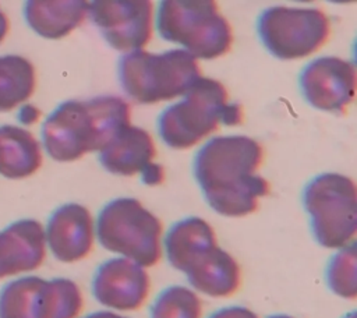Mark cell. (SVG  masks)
<instances>
[{
    "mask_svg": "<svg viewBox=\"0 0 357 318\" xmlns=\"http://www.w3.org/2000/svg\"><path fill=\"white\" fill-rule=\"evenodd\" d=\"M82 318H130V317H126V315H121L116 311H95V312H91Z\"/></svg>",
    "mask_w": 357,
    "mask_h": 318,
    "instance_id": "obj_27",
    "label": "cell"
},
{
    "mask_svg": "<svg viewBox=\"0 0 357 318\" xmlns=\"http://www.w3.org/2000/svg\"><path fill=\"white\" fill-rule=\"evenodd\" d=\"M216 244L213 227L202 218L190 216L170 226L163 238L162 250H165L169 264L184 272L197 255Z\"/></svg>",
    "mask_w": 357,
    "mask_h": 318,
    "instance_id": "obj_17",
    "label": "cell"
},
{
    "mask_svg": "<svg viewBox=\"0 0 357 318\" xmlns=\"http://www.w3.org/2000/svg\"><path fill=\"white\" fill-rule=\"evenodd\" d=\"M202 303L198 294L185 286L163 289L149 308V318H201Z\"/></svg>",
    "mask_w": 357,
    "mask_h": 318,
    "instance_id": "obj_23",
    "label": "cell"
},
{
    "mask_svg": "<svg viewBox=\"0 0 357 318\" xmlns=\"http://www.w3.org/2000/svg\"><path fill=\"white\" fill-rule=\"evenodd\" d=\"M163 226L135 198H116L98 215L95 236L100 245L144 268L153 266L162 257Z\"/></svg>",
    "mask_w": 357,
    "mask_h": 318,
    "instance_id": "obj_6",
    "label": "cell"
},
{
    "mask_svg": "<svg viewBox=\"0 0 357 318\" xmlns=\"http://www.w3.org/2000/svg\"><path fill=\"white\" fill-rule=\"evenodd\" d=\"M243 121V106L229 102L225 85L216 80L201 77L180 102L159 114L158 130L166 145L174 149H187L213 132L219 124L238 126Z\"/></svg>",
    "mask_w": 357,
    "mask_h": 318,
    "instance_id": "obj_3",
    "label": "cell"
},
{
    "mask_svg": "<svg viewBox=\"0 0 357 318\" xmlns=\"http://www.w3.org/2000/svg\"><path fill=\"white\" fill-rule=\"evenodd\" d=\"M131 107L119 96H96L60 103L42 124V142L57 162H73L102 151L124 127Z\"/></svg>",
    "mask_w": 357,
    "mask_h": 318,
    "instance_id": "obj_2",
    "label": "cell"
},
{
    "mask_svg": "<svg viewBox=\"0 0 357 318\" xmlns=\"http://www.w3.org/2000/svg\"><path fill=\"white\" fill-rule=\"evenodd\" d=\"M45 279L22 276L0 290V318H36L40 289Z\"/></svg>",
    "mask_w": 357,
    "mask_h": 318,
    "instance_id": "obj_21",
    "label": "cell"
},
{
    "mask_svg": "<svg viewBox=\"0 0 357 318\" xmlns=\"http://www.w3.org/2000/svg\"><path fill=\"white\" fill-rule=\"evenodd\" d=\"M264 159L261 144L245 135L215 137L194 158V176L209 206L219 215L240 218L257 211L269 183L257 174Z\"/></svg>",
    "mask_w": 357,
    "mask_h": 318,
    "instance_id": "obj_1",
    "label": "cell"
},
{
    "mask_svg": "<svg viewBox=\"0 0 357 318\" xmlns=\"http://www.w3.org/2000/svg\"><path fill=\"white\" fill-rule=\"evenodd\" d=\"M42 165V151L36 138L26 130L0 126V174L7 179H25Z\"/></svg>",
    "mask_w": 357,
    "mask_h": 318,
    "instance_id": "obj_18",
    "label": "cell"
},
{
    "mask_svg": "<svg viewBox=\"0 0 357 318\" xmlns=\"http://www.w3.org/2000/svg\"><path fill=\"white\" fill-rule=\"evenodd\" d=\"M36 75L32 63L17 54L0 57V112H10L35 91Z\"/></svg>",
    "mask_w": 357,
    "mask_h": 318,
    "instance_id": "obj_19",
    "label": "cell"
},
{
    "mask_svg": "<svg viewBox=\"0 0 357 318\" xmlns=\"http://www.w3.org/2000/svg\"><path fill=\"white\" fill-rule=\"evenodd\" d=\"M88 1H38L24 6V18L38 35L47 39H60L81 25L88 14Z\"/></svg>",
    "mask_w": 357,
    "mask_h": 318,
    "instance_id": "obj_16",
    "label": "cell"
},
{
    "mask_svg": "<svg viewBox=\"0 0 357 318\" xmlns=\"http://www.w3.org/2000/svg\"><path fill=\"white\" fill-rule=\"evenodd\" d=\"M8 26H10V24H8V18H7V15L1 11V8H0V43L4 40V38L7 36V32H8Z\"/></svg>",
    "mask_w": 357,
    "mask_h": 318,
    "instance_id": "obj_28",
    "label": "cell"
},
{
    "mask_svg": "<svg viewBox=\"0 0 357 318\" xmlns=\"http://www.w3.org/2000/svg\"><path fill=\"white\" fill-rule=\"evenodd\" d=\"M340 318H356V312H354V311H350V312L344 314V315L340 317Z\"/></svg>",
    "mask_w": 357,
    "mask_h": 318,
    "instance_id": "obj_30",
    "label": "cell"
},
{
    "mask_svg": "<svg viewBox=\"0 0 357 318\" xmlns=\"http://www.w3.org/2000/svg\"><path fill=\"white\" fill-rule=\"evenodd\" d=\"M183 273L197 292L218 298L233 296L241 283L238 262L218 244L197 255Z\"/></svg>",
    "mask_w": 357,
    "mask_h": 318,
    "instance_id": "obj_14",
    "label": "cell"
},
{
    "mask_svg": "<svg viewBox=\"0 0 357 318\" xmlns=\"http://www.w3.org/2000/svg\"><path fill=\"white\" fill-rule=\"evenodd\" d=\"M303 204L317 243L339 250L354 241L357 232V194L354 181L339 173L314 177L303 192Z\"/></svg>",
    "mask_w": 357,
    "mask_h": 318,
    "instance_id": "obj_7",
    "label": "cell"
},
{
    "mask_svg": "<svg viewBox=\"0 0 357 318\" xmlns=\"http://www.w3.org/2000/svg\"><path fill=\"white\" fill-rule=\"evenodd\" d=\"M262 45L282 60L301 59L317 52L328 40V15L315 7H269L257 20Z\"/></svg>",
    "mask_w": 357,
    "mask_h": 318,
    "instance_id": "obj_8",
    "label": "cell"
},
{
    "mask_svg": "<svg viewBox=\"0 0 357 318\" xmlns=\"http://www.w3.org/2000/svg\"><path fill=\"white\" fill-rule=\"evenodd\" d=\"M82 305V294L75 282L67 278L45 279L36 318H77Z\"/></svg>",
    "mask_w": 357,
    "mask_h": 318,
    "instance_id": "obj_20",
    "label": "cell"
},
{
    "mask_svg": "<svg viewBox=\"0 0 357 318\" xmlns=\"http://www.w3.org/2000/svg\"><path fill=\"white\" fill-rule=\"evenodd\" d=\"M300 89L315 109L343 114L356 93L354 64L335 56L308 63L300 74Z\"/></svg>",
    "mask_w": 357,
    "mask_h": 318,
    "instance_id": "obj_10",
    "label": "cell"
},
{
    "mask_svg": "<svg viewBox=\"0 0 357 318\" xmlns=\"http://www.w3.org/2000/svg\"><path fill=\"white\" fill-rule=\"evenodd\" d=\"M20 114H21V117H20L21 121L28 124V123H33L40 113L33 106H24Z\"/></svg>",
    "mask_w": 357,
    "mask_h": 318,
    "instance_id": "obj_26",
    "label": "cell"
},
{
    "mask_svg": "<svg viewBox=\"0 0 357 318\" xmlns=\"http://www.w3.org/2000/svg\"><path fill=\"white\" fill-rule=\"evenodd\" d=\"M265 318H296V317L289 315V314H272V315H268Z\"/></svg>",
    "mask_w": 357,
    "mask_h": 318,
    "instance_id": "obj_29",
    "label": "cell"
},
{
    "mask_svg": "<svg viewBox=\"0 0 357 318\" xmlns=\"http://www.w3.org/2000/svg\"><path fill=\"white\" fill-rule=\"evenodd\" d=\"M153 3L149 0L92 1L88 14L107 43L120 52L141 50L152 38Z\"/></svg>",
    "mask_w": 357,
    "mask_h": 318,
    "instance_id": "obj_9",
    "label": "cell"
},
{
    "mask_svg": "<svg viewBox=\"0 0 357 318\" xmlns=\"http://www.w3.org/2000/svg\"><path fill=\"white\" fill-rule=\"evenodd\" d=\"M45 240L60 262L71 264L86 258L95 241V223L89 209L74 202L59 206L47 220Z\"/></svg>",
    "mask_w": 357,
    "mask_h": 318,
    "instance_id": "obj_12",
    "label": "cell"
},
{
    "mask_svg": "<svg viewBox=\"0 0 357 318\" xmlns=\"http://www.w3.org/2000/svg\"><path fill=\"white\" fill-rule=\"evenodd\" d=\"M206 318H259V317L252 310L244 305H227L213 311Z\"/></svg>",
    "mask_w": 357,
    "mask_h": 318,
    "instance_id": "obj_24",
    "label": "cell"
},
{
    "mask_svg": "<svg viewBox=\"0 0 357 318\" xmlns=\"http://www.w3.org/2000/svg\"><path fill=\"white\" fill-rule=\"evenodd\" d=\"M159 35L195 59H216L233 43V31L212 0H165L156 15Z\"/></svg>",
    "mask_w": 357,
    "mask_h": 318,
    "instance_id": "obj_5",
    "label": "cell"
},
{
    "mask_svg": "<svg viewBox=\"0 0 357 318\" xmlns=\"http://www.w3.org/2000/svg\"><path fill=\"white\" fill-rule=\"evenodd\" d=\"M326 285L342 298L357 297V252L354 241L339 248L328 261L325 269Z\"/></svg>",
    "mask_w": 357,
    "mask_h": 318,
    "instance_id": "obj_22",
    "label": "cell"
},
{
    "mask_svg": "<svg viewBox=\"0 0 357 318\" xmlns=\"http://www.w3.org/2000/svg\"><path fill=\"white\" fill-rule=\"evenodd\" d=\"M45 257V229L38 220L20 219L0 230V279L35 271Z\"/></svg>",
    "mask_w": 357,
    "mask_h": 318,
    "instance_id": "obj_13",
    "label": "cell"
},
{
    "mask_svg": "<svg viewBox=\"0 0 357 318\" xmlns=\"http://www.w3.org/2000/svg\"><path fill=\"white\" fill-rule=\"evenodd\" d=\"M151 289L149 275L137 262L114 257L102 262L92 278V294L112 311H135L144 305Z\"/></svg>",
    "mask_w": 357,
    "mask_h": 318,
    "instance_id": "obj_11",
    "label": "cell"
},
{
    "mask_svg": "<svg viewBox=\"0 0 357 318\" xmlns=\"http://www.w3.org/2000/svg\"><path fill=\"white\" fill-rule=\"evenodd\" d=\"M201 78L197 59L184 49L162 53L134 50L119 60L123 91L139 103H158L184 95Z\"/></svg>",
    "mask_w": 357,
    "mask_h": 318,
    "instance_id": "obj_4",
    "label": "cell"
},
{
    "mask_svg": "<svg viewBox=\"0 0 357 318\" xmlns=\"http://www.w3.org/2000/svg\"><path fill=\"white\" fill-rule=\"evenodd\" d=\"M165 179V170L162 166L156 165V163H152L146 172L142 174V181L148 186H158Z\"/></svg>",
    "mask_w": 357,
    "mask_h": 318,
    "instance_id": "obj_25",
    "label": "cell"
},
{
    "mask_svg": "<svg viewBox=\"0 0 357 318\" xmlns=\"http://www.w3.org/2000/svg\"><path fill=\"white\" fill-rule=\"evenodd\" d=\"M156 156L155 142L148 131L127 126L99 152L102 166L120 176L144 174Z\"/></svg>",
    "mask_w": 357,
    "mask_h": 318,
    "instance_id": "obj_15",
    "label": "cell"
}]
</instances>
